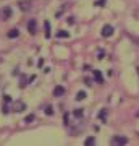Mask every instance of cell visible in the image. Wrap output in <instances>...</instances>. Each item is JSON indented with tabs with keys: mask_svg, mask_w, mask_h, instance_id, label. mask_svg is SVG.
Instances as JSON below:
<instances>
[{
	"mask_svg": "<svg viewBox=\"0 0 139 146\" xmlns=\"http://www.w3.org/2000/svg\"><path fill=\"white\" fill-rule=\"evenodd\" d=\"M110 143H112V145H126V143H128V138H126V136H121V135H115Z\"/></svg>",
	"mask_w": 139,
	"mask_h": 146,
	"instance_id": "6da1fadb",
	"label": "cell"
},
{
	"mask_svg": "<svg viewBox=\"0 0 139 146\" xmlns=\"http://www.w3.org/2000/svg\"><path fill=\"white\" fill-rule=\"evenodd\" d=\"M102 36L103 37H110L112 34H113V26H110V25H105V26L102 28Z\"/></svg>",
	"mask_w": 139,
	"mask_h": 146,
	"instance_id": "7a4b0ae2",
	"label": "cell"
},
{
	"mask_svg": "<svg viewBox=\"0 0 139 146\" xmlns=\"http://www.w3.org/2000/svg\"><path fill=\"white\" fill-rule=\"evenodd\" d=\"M23 109H26V104L23 101H15V102H13V110H15V112H21Z\"/></svg>",
	"mask_w": 139,
	"mask_h": 146,
	"instance_id": "3957f363",
	"label": "cell"
},
{
	"mask_svg": "<svg viewBox=\"0 0 139 146\" xmlns=\"http://www.w3.org/2000/svg\"><path fill=\"white\" fill-rule=\"evenodd\" d=\"M28 31L31 33V34H36V31H37L36 20H29V21H28Z\"/></svg>",
	"mask_w": 139,
	"mask_h": 146,
	"instance_id": "277c9868",
	"label": "cell"
},
{
	"mask_svg": "<svg viewBox=\"0 0 139 146\" xmlns=\"http://www.w3.org/2000/svg\"><path fill=\"white\" fill-rule=\"evenodd\" d=\"M11 18V8L10 7H3V10H2V20H8Z\"/></svg>",
	"mask_w": 139,
	"mask_h": 146,
	"instance_id": "5b68a950",
	"label": "cell"
},
{
	"mask_svg": "<svg viewBox=\"0 0 139 146\" xmlns=\"http://www.w3.org/2000/svg\"><path fill=\"white\" fill-rule=\"evenodd\" d=\"M63 94H65V88H63V86H57V88L53 89V96H55V98H60Z\"/></svg>",
	"mask_w": 139,
	"mask_h": 146,
	"instance_id": "8992f818",
	"label": "cell"
},
{
	"mask_svg": "<svg viewBox=\"0 0 139 146\" xmlns=\"http://www.w3.org/2000/svg\"><path fill=\"white\" fill-rule=\"evenodd\" d=\"M94 78L97 80V83H103V76L99 70H94Z\"/></svg>",
	"mask_w": 139,
	"mask_h": 146,
	"instance_id": "52a82bcc",
	"label": "cell"
},
{
	"mask_svg": "<svg viewBox=\"0 0 139 146\" xmlns=\"http://www.w3.org/2000/svg\"><path fill=\"white\" fill-rule=\"evenodd\" d=\"M44 28H45V37L47 39H49V37H50V23H49V21H44Z\"/></svg>",
	"mask_w": 139,
	"mask_h": 146,
	"instance_id": "ba28073f",
	"label": "cell"
},
{
	"mask_svg": "<svg viewBox=\"0 0 139 146\" xmlns=\"http://www.w3.org/2000/svg\"><path fill=\"white\" fill-rule=\"evenodd\" d=\"M18 34H20L18 29H11V31L8 33V37H10V39H15V37H18Z\"/></svg>",
	"mask_w": 139,
	"mask_h": 146,
	"instance_id": "9c48e42d",
	"label": "cell"
},
{
	"mask_svg": "<svg viewBox=\"0 0 139 146\" xmlns=\"http://www.w3.org/2000/svg\"><path fill=\"white\" fill-rule=\"evenodd\" d=\"M20 7L21 10H29V2L26 0V2H20Z\"/></svg>",
	"mask_w": 139,
	"mask_h": 146,
	"instance_id": "30bf717a",
	"label": "cell"
},
{
	"mask_svg": "<svg viewBox=\"0 0 139 146\" xmlns=\"http://www.w3.org/2000/svg\"><path fill=\"white\" fill-rule=\"evenodd\" d=\"M94 143H96V138H94V136H89V138H86V141H84V145H94Z\"/></svg>",
	"mask_w": 139,
	"mask_h": 146,
	"instance_id": "8fae6325",
	"label": "cell"
},
{
	"mask_svg": "<svg viewBox=\"0 0 139 146\" xmlns=\"http://www.w3.org/2000/svg\"><path fill=\"white\" fill-rule=\"evenodd\" d=\"M84 98H86V93H84V91H79V93L76 94V101H82Z\"/></svg>",
	"mask_w": 139,
	"mask_h": 146,
	"instance_id": "7c38bea8",
	"label": "cell"
},
{
	"mask_svg": "<svg viewBox=\"0 0 139 146\" xmlns=\"http://www.w3.org/2000/svg\"><path fill=\"white\" fill-rule=\"evenodd\" d=\"M57 36L58 37H70V33H68V31H58Z\"/></svg>",
	"mask_w": 139,
	"mask_h": 146,
	"instance_id": "4fadbf2b",
	"label": "cell"
},
{
	"mask_svg": "<svg viewBox=\"0 0 139 146\" xmlns=\"http://www.w3.org/2000/svg\"><path fill=\"white\" fill-rule=\"evenodd\" d=\"M45 114H47V115H53V109H52V106L45 107Z\"/></svg>",
	"mask_w": 139,
	"mask_h": 146,
	"instance_id": "5bb4252c",
	"label": "cell"
},
{
	"mask_svg": "<svg viewBox=\"0 0 139 146\" xmlns=\"http://www.w3.org/2000/svg\"><path fill=\"white\" fill-rule=\"evenodd\" d=\"M32 120H34V115H28V117H26V120H24V122H26V123H31Z\"/></svg>",
	"mask_w": 139,
	"mask_h": 146,
	"instance_id": "9a60e30c",
	"label": "cell"
},
{
	"mask_svg": "<svg viewBox=\"0 0 139 146\" xmlns=\"http://www.w3.org/2000/svg\"><path fill=\"white\" fill-rule=\"evenodd\" d=\"M105 114H107L105 110H102V112L99 114V117H100V120H102V122H105Z\"/></svg>",
	"mask_w": 139,
	"mask_h": 146,
	"instance_id": "2e32d148",
	"label": "cell"
},
{
	"mask_svg": "<svg viewBox=\"0 0 139 146\" xmlns=\"http://www.w3.org/2000/svg\"><path fill=\"white\" fill-rule=\"evenodd\" d=\"M74 115H76V117H81V115H82V110H81V109L74 110Z\"/></svg>",
	"mask_w": 139,
	"mask_h": 146,
	"instance_id": "e0dca14e",
	"label": "cell"
},
{
	"mask_svg": "<svg viewBox=\"0 0 139 146\" xmlns=\"http://www.w3.org/2000/svg\"><path fill=\"white\" fill-rule=\"evenodd\" d=\"M103 3H105V0H99V2H96V5L97 7H103Z\"/></svg>",
	"mask_w": 139,
	"mask_h": 146,
	"instance_id": "ac0fdd59",
	"label": "cell"
},
{
	"mask_svg": "<svg viewBox=\"0 0 139 146\" xmlns=\"http://www.w3.org/2000/svg\"><path fill=\"white\" fill-rule=\"evenodd\" d=\"M3 99H5V102H10V101H11V98H10V96H7V94H5V96H3Z\"/></svg>",
	"mask_w": 139,
	"mask_h": 146,
	"instance_id": "d6986e66",
	"label": "cell"
},
{
	"mask_svg": "<svg viewBox=\"0 0 139 146\" xmlns=\"http://www.w3.org/2000/svg\"><path fill=\"white\" fill-rule=\"evenodd\" d=\"M103 55H105V54H103V52H99L97 58H99V60H102V58H103Z\"/></svg>",
	"mask_w": 139,
	"mask_h": 146,
	"instance_id": "ffe728a7",
	"label": "cell"
},
{
	"mask_svg": "<svg viewBox=\"0 0 139 146\" xmlns=\"http://www.w3.org/2000/svg\"><path fill=\"white\" fill-rule=\"evenodd\" d=\"M136 117H139V110H138V112H136Z\"/></svg>",
	"mask_w": 139,
	"mask_h": 146,
	"instance_id": "44dd1931",
	"label": "cell"
}]
</instances>
